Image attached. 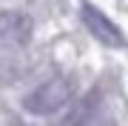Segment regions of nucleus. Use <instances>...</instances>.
I'll return each mask as SVG.
<instances>
[{"instance_id": "f257e3e1", "label": "nucleus", "mask_w": 128, "mask_h": 126, "mask_svg": "<svg viewBox=\"0 0 128 126\" xmlns=\"http://www.w3.org/2000/svg\"><path fill=\"white\" fill-rule=\"evenodd\" d=\"M74 103V83L66 75H54L43 83H37L32 92L23 98V109L28 115L37 117H48V115H60Z\"/></svg>"}, {"instance_id": "f03ea898", "label": "nucleus", "mask_w": 128, "mask_h": 126, "mask_svg": "<svg viewBox=\"0 0 128 126\" xmlns=\"http://www.w3.org/2000/svg\"><path fill=\"white\" fill-rule=\"evenodd\" d=\"M82 23H86V29L102 43V46H111V49H122L125 46V34L120 32V26L111 23V17L105 12H100L97 6L82 3Z\"/></svg>"}, {"instance_id": "7ed1b4c3", "label": "nucleus", "mask_w": 128, "mask_h": 126, "mask_svg": "<svg viewBox=\"0 0 128 126\" xmlns=\"http://www.w3.org/2000/svg\"><path fill=\"white\" fill-rule=\"evenodd\" d=\"M32 20L23 12L3 9L0 12V49H20L32 37Z\"/></svg>"}, {"instance_id": "20e7f679", "label": "nucleus", "mask_w": 128, "mask_h": 126, "mask_svg": "<svg viewBox=\"0 0 128 126\" xmlns=\"http://www.w3.org/2000/svg\"><path fill=\"white\" fill-rule=\"evenodd\" d=\"M97 109H100V92L94 89V92L82 95L80 100H74L66 112H60L54 126H91L97 117H100Z\"/></svg>"}, {"instance_id": "39448f33", "label": "nucleus", "mask_w": 128, "mask_h": 126, "mask_svg": "<svg viewBox=\"0 0 128 126\" xmlns=\"http://www.w3.org/2000/svg\"><path fill=\"white\" fill-rule=\"evenodd\" d=\"M91 126H117V123L111 120V117H102V115H100V117H97V120H94Z\"/></svg>"}]
</instances>
